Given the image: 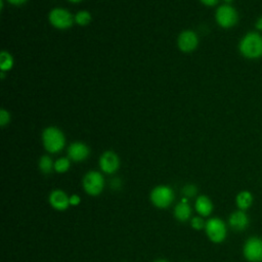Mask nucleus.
Wrapping results in <instances>:
<instances>
[{
  "instance_id": "obj_1",
  "label": "nucleus",
  "mask_w": 262,
  "mask_h": 262,
  "mask_svg": "<svg viewBox=\"0 0 262 262\" xmlns=\"http://www.w3.org/2000/svg\"><path fill=\"white\" fill-rule=\"evenodd\" d=\"M238 51L247 59L262 57V34L258 31L247 32L238 42Z\"/></svg>"
},
{
  "instance_id": "obj_2",
  "label": "nucleus",
  "mask_w": 262,
  "mask_h": 262,
  "mask_svg": "<svg viewBox=\"0 0 262 262\" xmlns=\"http://www.w3.org/2000/svg\"><path fill=\"white\" fill-rule=\"evenodd\" d=\"M42 142L45 149L51 154L60 151L66 144L63 133L56 127H47L42 133Z\"/></svg>"
},
{
  "instance_id": "obj_3",
  "label": "nucleus",
  "mask_w": 262,
  "mask_h": 262,
  "mask_svg": "<svg viewBox=\"0 0 262 262\" xmlns=\"http://www.w3.org/2000/svg\"><path fill=\"white\" fill-rule=\"evenodd\" d=\"M215 20L219 27L230 29L238 21L237 10L230 4H222L215 11Z\"/></svg>"
},
{
  "instance_id": "obj_4",
  "label": "nucleus",
  "mask_w": 262,
  "mask_h": 262,
  "mask_svg": "<svg viewBox=\"0 0 262 262\" xmlns=\"http://www.w3.org/2000/svg\"><path fill=\"white\" fill-rule=\"evenodd\" d=\"M82 185L89 195H98L104 188V178L98 171H89L85 174Z\"/></svg>"
},
{
  "instance_id": "obj_5",
  "label": "nucleus",
  "mask_w": 262,
  "mask_h": 262,
  "mask_svg": "<svg viewBox=\"0 0 262 262\" xmlns=\"http://www.w3.org/2000/svg\"><path fill=\"white\" fill-rule=\"evenodd\" d=\"M150 201L157 208L166 209L174 201V191L170 186L158 185L150 192Z\"/></svg>"
},
{
  "instance_id": "obj_6",
  "label": "nucleus",
  "mask_w": 262,
  "mask_h": 262,
  "mask_svg": "<svg viewBox=\"0 0 262 262\" xmlns=\"http://www.w3.org/2000/svg\"><path fill=\"white\" fill-rule=\"evenodd\" d=\"M50 24L59 30H66L72 27L75 21V18L71 14V12L64 8H53L48 15Z\"/></svg>"
},
{
  "instance_id": "obj_7",
  "label": "nucleus",
  "mask_w": 262,
  "mask_h": 262,
  "mask_svg": "<svg viewBox=\"0 0 262 262\" xmlns=\"http://www.w3.org/2000/svg\"><path fill=\"white\" fill-rule=\"evenodd\" d=\"M206 233L213 243H221L226 237V226L220 218H211L206 222Z\"/></svg>"
},
{
  "instance_id": "obj_8",
  "label": "nucleus",
  "mask_w": 262,
  "mask_h": 262,
  "mask_svg": "<svg viewBox=\"0 0 262 262\" xmlns=\"http://www.w3.org/2000/svg\"><path fill=\"white\" fill-rule=\"evenodd\" d=\"M244 256L250 262H261L262 261V238L250 237L244 245Z\"/></svg>"
},
{
  "instance_id": "obj_9",
  "label": "nucleus",
  "mask_w": 262,
  "mask_h": 262,
  "mask_svg": "<svg viewBox=\"0 0 262 262\" xmlns=\"http://www.w3.org/2000/svg\"><path fill=\"white\" fill-rule=\"evenodd\" d=\"M199 44L198 35L190 30H185L181 32L177 38L178 48L183 52L193 51Z\"/></svg>"
},
{
  "instance_id": "obj_10",
  "label": "nucleus",
  "mask_w": 262,
  "mask_h": 262,
  "mask_svg": "<svg viewBox=\"0 0 262 262\" xmlns=\"http://www.w3.org/2000/svg\"><path fill=\"white\" fill-rule=\"evenodd\" d=\"M120 166V160L117 154L112 150L104 151L99 158V167L106 174L115 173Z\"/></svg>"
},
{
  "instance_id": "obj_11",
  "label": "nucleus",
  "mask_w": 262,
  "mask_h": 262,
  "mask_svg": "<svg viewBox=\"0 0 262 262\" xmlns=\"http://www.w3.org/2000/svg\"><path fill=\"white\" fill-rule=\"evenodd\" d=\"M48 201L50 206L57 211H63L70 206V196L61 189L52 190L49 194Z\"/></svg>"
},
{
  "instance_id": "obj_12",
  "label": "nucleus",
  "mask_w": 262,
  "mask_h": 262,
  "mask_svg": "<svg viewBox=\"0 0 262 262\" xmlns=\"http://www.w3.org/2000/svg\"><path fill=\"white\" fill-rule=\"evenodd\" d=\"M90 154L89 147L80 141H76L70 144L68 148V156L74 162H82L88 158Z\"/></svg>"
},
{
  "instance_id": "obj_13",
  "label": "nucleus",
  "mask_w": 262,
  "mask_h": 262,
  "mask_svg": "<svg viewBox=\"0 0 262 262\" xmlns=\"http://www.w3.org/2000/svg\"><path fill=\"white\" fill-rule=\"evenodd\" d=\"M228 223H229V225L232 229H234L236 231H242V230H245L248 227L249 217L242 210L235 211L229 216Z\"/></svg>"
},
{
  "instance_id": "obj_14",
  "label": "nucleus",
  "mask_w": 262,
  "mask_h": 262,
  "mask_svg": "<svg viewBox=\"0 0 262 262\" xmlns=\"http://www.w3.org/2000/svg\"><path fill=\"white\" fill-rule=\"evenodd\" d=\"M196 212L201 216H209L213 211V204L207 195H200L195 200L194 204Z\"/></svg>"
},
{
  "instance_id": "obj_15",
  "label": "nucleus",
  "mask_w": 262,
  "mask_h": 262,
  "mask_svg": "<svg viewBox=\"0 0 262 262\" xmlns=\"http://www.w3.org/2000/svg\"><path fill=\"white\" fill-rule=\"evenodd\" d=\"M191 215V209L186 202L178 203L174 208V216L177 220L184 222L189 219Z\"/></svg>"
},
{
  "instance_id": "obj_16",
  "label": "nucleus",
  "mask_w": 262,
  "mask_h": 262,
  "mask_svg": "<svg viewBox=\"0 0 262 262\" xmlns=\"http://www.w3.org/2000/svg\"><path fill=\"white\" fill-rule=\"evenodd\" d=\"M235 202H236L237 207H238L242 211H244V210H247L248 208L251 207L252 202H253V196H252V194H251L250 191L244 190V191H241V192L236 195Z\"/></svg>"
},
{
  "instance_id": "obj_17",
  "label": "nucleus",
  "mask_w": 262,
  "mask_h": 262,
  "mask_svg": "<svg viewBox=\"0 0 262 262\" xmlns=\"http://www.w3.org/2000/svg\"><path fill=\"white\" fill-rule=\"evenodd\" d=\"M38 166H39L40 171L44 174H49L54 169V163L52 162V160L49 156H42L39 159Z\"/></svg>"
},
{
  "instance_id": "obj_18",
  "label": "nucleus",
  "mask_w": 262,
  "mask_h": 262,
  "mask_svg": "<svg viewBox=\"0 0 262 262\" xmlns=\"http://www.w3.org/2000/svg\"><path fill=\"white\" fill-rule=\"evenodd\" d=\"M13 66V58L11 54L7 51H2L0 53V68L2 72L9 71Z\"/></svg>"
},
{
  "instance_id": "obj_19",
  "label": "nucleus",
  "mask_w": 262,
  "mask_h": 262,
  "mask_svg": "<svg viewBox=\"0 0 262 262\" xmlns=\"http://www.w3.org/2000/svg\"><path fill=\"white\" fill-rule=\"evenodd\" d=\"M75 21L80 26H86L91 21V14L87 10H80L75 15Z\"/></svg>"
},
{
  "instance_id": "obj_20",
  "label": "nucleus",
  "mask_w": 262,
  "mask_h": 262,
  "mask_svg": "<svg viewBox=\"0 0 262 262\" xmlns=\"http://www.w3.org/2000/svg\"><path fill=\"white\" fill-rule=\"evenodd\" d=\"M71 163L68 158H59L54 162V170L57 173H64L70 169Z\"/></svg>"
},
{
  "instance_id": "obj_21",
  "label": "nucleus",
  "mask_w": 262,
  "mask_h": 262,
  "mask_svg": "<svg viewBox=\"0 0 262 262\" xmlns=\"http://www.w3.org/2000/svg\"><path fill=\"white\" fill-rule=\"evenodd\" d=\"M198 192V188L194 184H186L182 187V194L184 195V198L188 199V198H192Z\"/></svg>"
},
{
  "instance_id": "obj_22",
  "label": "nucleus",
  "mask_w": 262,
  "mask_h": 262,
  "mask_svg": "<svg viewBox=\"0 0 262 262\" xmlns=\"http://www.w3.org/2000/svg\"><path fill=\"white\" fill-rule=\"evenodd\" d=\"M190 225L193 229L195 230H201L204 229L206 226V223L202 217H193L190 221Z\"/></svg>"
},
{
  "instance_id": "obj_23",
  "label": "nucleus",
  "mask_w": 262,
  "mask_h": 262,
  "mask_svg": "<svg viewBox=\"0 0 262 262\" xmlns=\"http://www.w3.org/2000/svg\"><path fill=\"white\" fill-rule=\"evenodd\" d=\"M9 121H10V115H9V113H8L6 110L2 108V110L0 111V125H1L2 127H4L6 124L9 123Z\"/></svg>"
},
{
  "instance_id": "obj_24",
  "label": "nucleus",
  "mask_w": 262,
  "mask_h": 262,
  "mask_svg": "<svg viewBox=\"0 0 262 262\" xmlns=\"http://www.w3.org/2000/svg\"><path fill=\"white\" fill-rule=\"evenodd\" d=\"M81 203V198L78 194H72L70 196V206H78Z\"/></svg>"
},
{
  "instance_id": "obj_25",
  "label": "nucleus",
  "mask_w": 262,
  "mask_h": 262,
  "mask_svg": "<svg viewBox=\"0 0 262 262\" xmlns=\"http://www.w3.org/2000/svg\"><path fill=\"white\" fill-rule=\"evenodd\" d=\"M121 185H122V182H121V180H120L119 178H114V179H112V181H111V187H112L113 189H119V188L121 187Z\"/></svg>"
},
{
  "instance_id": "obj_26",
  "label": "nucleus",
  "mask_w": 262,
  "mask_h": 262,
  "mask_svg": "<svg viewBox=\"0 0 262 262\" xmlns=\"http://www.w3.org/2000/svg\"><path fill=\"white\" fill-rule=\"evenodd\" d=\"M255 29L258 32H262V15H260L255 21Z\"/></svg>"
},
{
  "instance_id": "obj_27",
  "label": "nucleus",
  "mask_w": 262,
  "mask_h": 262,
  "mask_svg": "<svg viewBox=\"0 0 262 262\" xmlns=\"http://www.w3.org/2000/svg\"><path fill=\"white\" fill-rule=\"evenodd\" d=\"M200 2L206 6H215L216 4H218L219 0H200Z\"/></svg>"
},
{
  "instance_id": "obj_28",
  "label": "nucleus",
  "mask_w": 262,
  "mask_h": 262,
  "mask_svg": "<svg viewBox=\"0 0 262 262\" xmlns=\"http://www.w3.org/2000/svg\"><path fill=\"white\" fill-rule=\"evenodd\" d=\"M10 4L12 5H16V6H19V5H23L24 3L27 2V0H7Z\"/></svg>"
},
{
  "instance_id": "obj_29",
  "label": "nucleus",
  "mask_w": 262,
  "mask_h": 262,
  "mask_svg": "<svg viewBox=\"0 0 262 262\" xmlns=\"http://www.w3.org/2000/svg\"><path fill=\"white\" fill-rule=\"evenodd\" d=\"M154 262H169V261L166 259H158V260H155Z\"/></svg>"
},
{
  "instance_id": "obj_30",
  "label": "nucleus",
  "mask_w": 262,
  "mask_h": 262,
  "mask_svg": "<svg viewBox=\"0 0 262 262\" xmlns=\"http://www.w3.org/2000/svg\"><path fill=\"white\" fill-rule=\"evenodd\" d=\"M68 1L73 2V3H78V2H80V1H82V0H68Z\"/></svg>"
},
{
  "instance_id": "obj_31",
  "label": "nucleus",
  "mask_w": 262,
  "mask_h": 262,
  "mask_svg": "<svg viewBox=\"0 0 262 262\" xmlns=\"http://www.w3.org/2000/svg\"><path fill=\"white\" fill-rule=\"evenodd\" d=\"M223 1H224L226 4H230V3H231L233 0H223Z\"/></svg>"
}]
</instances>
